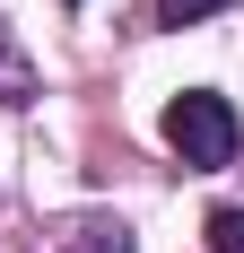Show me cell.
Wrapping results in <instances>:
<instances>
[{"mask_svg":"<svg viewBox=\"0 0 244 253\" xmlns=\"http://www.w3.org/2000/svg\"><path fill=\"white\" fill-rule=\"evenodd\" d=\"M70 9H79V0H70Z\"/></svg>","mask_w":244,"mask_h":253,"instance_id":"obj_6","label":"cell"},{"mask_svg":"<svg viewBox=\"0 0 244 253\" xmlns=\"http://www.w3.org/2000/svg\"><path fill=\"white\" fill-rule=\"evenodd\" d=\"M209 253H244V210H209Z\"/></svg>","mask_w":244,"mask_h":253,"instance_id":"obj_4","label":"cell"},{"mask_svg":"<svg viewBox=\"0 0 244 253\" xmlns=\"http://www.w3.org/2000/svg\"><path fill=\"white\" fill-rule=\"evenodd\" d=\"M209 9H227V0H157V26H192V18H209Z\"/></svg>","mask_w":244,"mask_h":253,"instance_id":"obj_5","label":"cell"},{"mask_svg":"<svg viewBox=\"0 0 244 253\" xmlns=\"http://www.w3.org/2000/svg\"><path fill=\"white\" fill-rule=\"evenodd\" d=\"M236 105L218 96V87H183V96L166 105V149L183 157V166H201V175H218V166H236Z\"/></svg>","mask_w":244,"mask_h":253,"instance_id":"obj_1","label":"cell"},{"mask_svg":"<svg viewBox=\"0 0 244 253\" xmlns=\"http://www.w3.org/2000/svg\"><path fill=\"white\" fill-rule=\"evenodd\" d=\"M35 96V70H26V52H18V35L0 26V105H26Z\"/></svg>","mask_w":244,"mask_h":253,"instance_id":"obj_3","label":"cell"},{"mask_svg":"<svg viewBox=\"0 0 244 253\" xmlns=\"http://www.w3.org/2000/svg\"><path fill=\"white\" fill-rule=\"evenodd\" d=\"M52 253H140V245H131V227H122V218H79Z\"/></svg>","mask_w":244,"mask_h":253,"instance_id":"obj_2","label":"cell"}]
</instances>
